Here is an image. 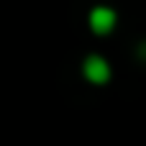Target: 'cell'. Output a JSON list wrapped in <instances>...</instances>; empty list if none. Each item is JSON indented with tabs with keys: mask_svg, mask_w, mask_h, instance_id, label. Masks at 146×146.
I'll return each mask as SVG.
<instances>
[{
	"mask_svg": "<svg viewBox=\"0 0 146 146\" xmlns=\"http://www.w3.org/2000/svg\"><path fill=\"white\" fill-rule=\"evenodd\" d=\"M87 26L95 36H108L118 26V10L110 8V5H95L87 13Z\"/></svg>",
	"mask_w": 146,
	"mask_h": 146,
	"instance_id": "7a4b0ae2",
	"label": "cell"
},
{
	"mask_svg": "<svg viewBox=\"0 0 146 146\" xmlns=\"http://www.w3.org/2000/svg\"><path fill=\"white\" fill-rule=\"evenodd\" d=\"M82 77H85L90 85H95V87L108 85L110 77H113L110 62H108L105 56H100V54H87V56L82 59Z\"/></svg>",
	"mask_w": 146,
	"mask_h": 146,
	"instance_id": "6da1fadb",
	"label": "cell"
}]
</instances>
